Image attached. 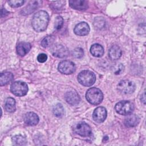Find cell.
<instances>
[{
    "label": "cell",
    "mask_w": 146,
    "mask_h": 146,
    "mask_svg": "<svg viewBox=\"0 0 146 146\" xmlns=\"http://www.w3.org/2000/svg\"><path fill=\"white\" fill-rule=\"evenodd\" d=\"M49 21V16L47 12L40 10L34 14L32 20V26L35 31L42 32L46 30Z\"/></svg>",
    "instance_id": "cell-1"
},
{
    "label": "cell",
    "mask_w": 146,
    "mask_h": 146,
    "mask_svg": "<svg viewBox=\"0 0 146 146\" xmlns=\"http://www.w3.org/2000/svg\"><path fill=\"white\" fill-rule=\"evenodd\" d=\"M86 98L90 103L97 105L102 102L103 94L99 88L92 87L87 90L86 94Z\"/></svg>",
    "instance_id": "cell-2"
},
{
    "label": "cell",
    "mask_w": 146,
    "mask_h": 146,
    "mask_svg": "<svg viewBox=\"0 0 146 146\" xmlns=\"http://www.w3.org/2000/svg\"><path fill=\"white\" fill-rule=\"evenodd\" d=\"M78 80L80 84L84 86H91L96 81L95 74L88 70L81 71L78 75Z\"/></svg>",
    "instance_id": "cell-3"
},
{
    "label": "cell",
    "mask_w": 146,
    "mask_h": 146,
    "mask_svg": "<svg viewBox=\"0 0 146 146\" xmlns=\"http://www.w3.org/2000/svg\"><path fill=\"white\" fill-rule=\"evenodd\" d=\"M117 113L121 115H128L131 114L133 110V104L128 100H122L117 103L115 107Z\"/></svg>",
    "instance_id": "cell-4"
},
{
    "label": "cell",
    "mask_w": 146,
    "mask_h": 146,
    "mask_svg": "<svg viewBox=\"0 0 146 146\" xmlns=\"http://www.w3.org/2000/svg\"><path fill=\"white\" fill-rule=\"evenodd\" d=\"M11 92L17 96H23L28 91L27 84L22 81H16L13 83L10 87Z\"/></svg>",
    "instance_id": "cell-5"
},
{
    "label": "cell",
    "mask_w": 146,
    "mask_h": 146,
    "mask_svg": "<svg viewBox=\"0 0 146 146\" xmlns=\"http://www.w3.org/2000/svg\"><path fill=\"white\" fill-rule=\"evenodd\" d=\"M135 83L129 80H122L117 84L118 91L123 94H130L135 90Z\"/></svg>",
    "instance_id": "cell-6"
},
{
    "label": "cell",
    "mask_w": 146,
    "mask_h": 146,
    "mask_svg": "<svg viewBox=\"0 0 146 146\" xmlns=\"http://www.w3.org/2000/svg\"><path fill=\"white\" fill-rule=\"evenodd\" d=\"M75 132L82 137H90L92 130L90 126L85 122H79L75 127Z\"/></svg>",
    "instance_id": "cell-7"
},
{
    "label": "cell",
    "mask_w": 146,
    "mask_h": 146,
    "mask_svg": "<svg viewBox=\"0 0 146 146\" xmlns=\"http://www.w3.org/2000/svg\"><path fill=\"white\" fill-rule=\"evenodd\" d=\"M50 52L53 56L59 58H64L69 54L67 48L60 44H55L51 46Z\"/></svg>",
    "instance_id": "cell-8"
},
{
    "label": "cell",
    "mask_w": 146,
    "mask_h": 146,
    "mask_svg": "<svg viewBox=\"0 0 146 146\" xmlns=\"http://www.w3.org/2000/svg\"><path fill=\"white\" fill-rule=\"evenodd\" d=\"M58 68L59 71L62 74L68 75L75 72V64L71 61L63 60L59 63Z\"/></svg>",
    "instance_id": "cell-9"
},
{
    "label": "cell",
    "mask_w": 146,
    "mask_h": 146,
    "mask_svg": "<svg viewBox=\"0 0 146 146\" xmlns=\"http://www.w3.org/2000/svg\"><path fill=\"white\" fill-rule=\"evenodd\" d=\"M92 117L94 120L99 123L103 122L107 117L106 109L103 107H97L93 112Z\"/></svg>",
    "instance_id": "cell-10"
},
{
    "label": "cell",
    "mask_w": 146,
    "mask_h": 146,
    "mask_svg": "<svg viewBox=\"0 0 146 146\" xmlns=\"http://www.w3.org/2000/svg\"><path fill=\"white\" fill-rule=\"evenodd\" d=\"M90 30V29L89 25L85 22H82L75 26L74 31L76 35L84 36L87 35L89 33Z\"/></svg>",
    "instance_id": "cell-11"
},
{
    "label": "cell",
    "mask_w": 146,
    "mask_h": 146,
    "mask_svg": "<svg viewBox=\"0 0 146 146\" xmlns=\"http://www.w3.org/2000/svg\"><path fill=\"white\" fill-rule=\"evenodd\" d=\"M64 98L68 104L72 106L79 104L80 100V98L78 94L76 91H74L67 92L65 94Z\"/></svg>",
    "instance_id": "cell-12"
},
{
    "label": "cell",
    "mask_w": 146,
    "mask_h": 146,
    "mask_svg": "<svg viewBox=\"0 0 146 146\" xmlns=\"http://www.w3.org/2000/svg\"><path fill=\"white\" fill-rule=\"evenodd\" d=\"M39 117L34 112H29L25 114L24 117L25 123L30 126L36 125L39 122Z\"/></svg>",
    "instance_id": "cell-13"
},
{
    "label": "cell",
    "mask_w": 146,
    "mask_h": 146,
    "mask_svg": "<svg viewBox=\"0 0 146 146\" xmlns=\"http://www.w3.org/2000/svg\"><path fill=\"white\" fill-rule=\"evenodd\" d=\"M42 3L40 1H31L29 4L22 10V13L23 15L30 14L34 11H35L39 6V5Z\"/></svg>",
    "instance_id": "cell-14"
},
{
    "label": "cell",
    "mask_w": 146,
    "mask_h": 146,
    "mask_svg": "<svg viewBox=\"0 0 146 146\" xmlns=\"http://www.w3.org/2000/svg\"><path fill=\"white\" fill-rule=\"evenodd\" d=\"M70 6L78 10H84L88 8V2L84 0H71L69 1Z\"/></svg>",
    "instance_id": "cell-15"
},
{
    "label": "cell",
    "mask_w": 146,
    "mask_h": 146,
    "mask_svg": "<svg viewBox=\"0 0 146 146\" xmlns=\"http://www.w3.org/2000/svg\"><path fill=\"white\" fill-rule=\"evenodd\" d=\"M31 45L29 42H20L17 46V51L19 56H23L30 50Z\"/></svg>",
    "instance_id": "cell-16"
},
{
    "label": "cell",
    "mask_w": 146,
    "mask_h": 146,
    "mask_svg": "<svg viewBox=\"0 0 146 146\" xmlns=\"http://www.w3.org/2000/svg\"><path fill=\"white\" fill-rule=\"evenodd\" d=\"M129 116H127L124 120V124L127 127H133L136 126L139 121L140 118L139 117L135 114H129Z\"/></svg>",
    "instance_id": "cell-17"
},
{
    "label": "cell",
    "mask_w": 146,
    "mask_h": 146,
    "mask_svg": "<svg viewBox=\"0 0 146 146\" xmlns=\"http://www.w3.org/2000/svg\"><path fill=\"white\" fill-rule=\"evenodd\" d=\"M122 54V51L120 47L117 45L112 46L108 52L109 57L111 60H117L120 58Z\"/></svg>",
    "instance_id": "cell-18"
},
{
    "label": "cell",
    "mask_w": 146,
    "mask_h": 146,
    "mask_svg": "<svg viewBox=\"0 0 146 146\" xmlns=\"http://www.w3.org/2000/svg\"><path fill=\"white\" fill-rule=\"evenodd\" d=\"M13 78L14 75L10 72H2L0 76V85L3 86L9 84L13 80Z\"/></svg>",
    "instance_id": "cell-19"
},
{
    "label": "cell",
    "mask_w": 146,
    "mask_h": 146,
    "mask_svg": "<svg viewBox=\"0 0 146 146\" xmlns=\"http://www.w3.org/2000/svg\"><path fill=\"white\" fill-rule=\"evenodd\" d=\"M90 52L95 57H101L104 54V48L100 44L95 43L91 46Z\"/></svg>",
    "instance_id": "cell-20"
},
{
    "label": "cell",
    "mask_w": 146,
    "mask_h": 146,
    "mask_svg": "<svg viewBox=\"0 0 146 146\" xmlns=\"http://www.w3.org/2000/svg\"><path fill=\"white\" fill-rule=\"evenodd\" d=\"M4 108L5 110L8 112H13L16 110L15 101L13 98H8L6 99Z\"/></svg>",
    "instance_id": "cell-21"
},
{
    "label": "cell",
    "mask_w": 146,
    "mask_h": 146,
    "mask_svg": "<svg viewBox=\"0 0 146 146\" xmlns=\"http://www.w3.org/2000/svg\"><path fill=\"white\" fill-rule=\"evenodd\" d=\"M12 141L14 145H25L27 143L26 138L21 135L13 136L12 138Z\"/></svg>",
    "instance_id": "cell-22"
},
{
    "label": "cell",
    "mask_w": 146,
    "mask_h": 146,
    "mask_svg": "<svg viewBox=\"0 0 146 146\" xmlns=\"http://www.w3.org/2000/svg\"><path fill=\"white\" fill-rule=\"evenodd\" d=\"M52 112L55 116L60 117L64 115V108L60 103H58L54 107Z\"/></svg>",
    "instance_id": "cell-23"
},
{
    "label": "cell",
    "mask_w": 146,
    "mask_h": 146,
    "mask_svg": "<svg viewBox=\"0 0 146 146\" xmlns=\"http://www.w3.org/2000/svg\"><path fill=\"white\" fill-rule=\"evenodd\" d=\"M55 40V38L52 35H48L44 38L41 41V46L43 47L46 48L52 46Z\"/></svg>",
    "instance_id": "cell-24"
},
{
    "label": "cell",
    "mask_w": 146,
    "mask_h": 146,
    "mask_svg": "<svg viewBox=\"0 0 146 146\" xmlns=\"http://www.w3.org/2000/svg\"><path fill=\"white\" fill-rule=\"evenodd\" d=\"M105 24V21L104 19L102 17H98L95 19L94 22V25L95 27V28H99L101 29L102 28Z\"/></svg>",
    "instance_id": "cell-25"
},
{
    "label": "cell",
    "mask_w": 146,
    "mask_h": 146,
    "mask_svg": "<svg viewBox=\"0 0 146 146\" xmlns=\"http://www.w3.org/2000/svg\"><path fill=\"white\" fill-rule=\"evenodd\" d=\"M8 3L10 6L12 7H18L22 6L24 3L25 1L23 0H12L9 1Z\"/></svg>",
    "instance_id": "cell-26"
},
{
    "label": "cell",
    "mask_w": 146,
    "mask_h": 146,
    "mask_svg": "<svg viewBox=\"0 0 146 146\" xmlns=\"http://www.w3.org/2000/svg\"><path fill=\"white\" fill-rule=\"evenodd\" d=\"M72 54L75 58H81L84 55V51L82 48L77 47L74 49Z\"/></svg>",
    "instance_id": "cell-27"
},
{
    "label": "cell",
    "mask_w": 146,
    "mask_h": 146,
    "mask_svg": "<svg viewBox=\"0 0 146 146\" xmlns=\"http://www.w3.org/2000/svg\"><path fill=\"white\" fill-rule=\"evenodd\" d=\"M63 25V19L60 16H58L55 21V28L56 30H59L62 28Z\"/></svg>",
    "instance_id": "cell-28"
},
{
    "label": "cell",
    "mask_w": 146,
    "mask_h": 146,
    "mask_svg": "<svg viewBox=\"0 0 146 146\" xmlns=\"http://www.w3.org/2000/svg\"><path fill=\"white\" fill-rule=\"evenodd\" d=\"M64 3H65V1H55L52 2L51 6L54 9L59 10L64 4Z\"/></svg>",
    "instance_id": "cell-29"
},
{
    "label": "cell",
    "mask_w": 146,
    "mask_h": 146,
    "mask_svg": "<svg viewBox=\"0 0 146 146\" xmlns=\"http://www.w3.org/2000/svg\"><path fill=\"white\" fill-rule=\"evenodd\" d=\"M47 59V56L46 54L42 53L38 55L37 56V60L40 63H43L45 62Z\"/></svg>",
    "instance_id": "cell-30"
},
{
    "label": "cell",
    "mask_w": 146,
    "mask_h": 146,
    "mask_svg": "<svg viewBox=\"0 0 146 146\" xmlns=\"http://www.w3.org/2000/svg\"><path fill=\"white\" fill-rule=\"evenodd\" d=\"M119 68V69H117L115 71V74H116V75L120 74V72L124 70V66L121 64H119L118 66V68Z\"/></svg>",
    "instance_id": "cell-31"
},
{
    "label": "cell",
    "mask_w": 146,
    "mask_h": 146,
    "mask_svg": "<svg viewBox=\"0 0 146 146\" xmlns=\"http://www.w3.org/2000/svg\"><path fill=\"white\" fill-rule=\"evenodd\" d=\"M8 14H9V12L5 9L2 8V10H1V17L6 16Z\"/></svg>",
    "instance_id": "cell-32"
}]
</instances>
